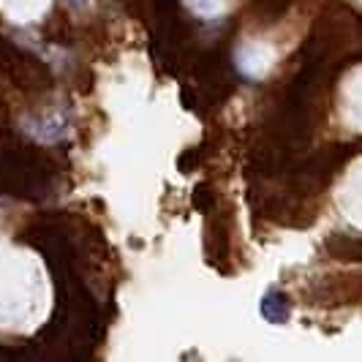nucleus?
<instances>
[{"label": "nucleus", "mask_w": 362, "mask_h": 362, "mask_svg": "<svg viewBox=\"0 0 362 362\" xmlns=\"http://www.w3.org/2000/svg\"><path fill=\"white\" fill-rule=\"evenodd\" d=\"M335 202H338V210L346 223H351L354 229H362V161L346 169Z\"/></svg>", "instance_id": "1"}, {"label": "nucleus", "mask_w": 362, "mask_h": 362, "mask_svg": "<svg viewBox=\"0 0 362 362\" xmlns=\"http://www.w3.org/2000/svg\"><path fill=\"white\" fill-rule=\"evenodd\" d=\"M272 60H275V54H272V49L267 44H248V47H243L240 54H237L240 69L248 74V76H262L272 66Z\"/></svg>", "instance_id": "3"}, {"label": "nucleus", "mask_w": 362, "mask_h": 362, "mask_svg": "<svg viewBox=\"0 0 362 362\" xmlns=\"http://www.w3.org/2000/svg\"><path fill=\"white\" fill-rule=\"evenodd\" d=\"M338 112L346 126L362 134V66L346 74L344 85L338 90Z\"/></svg>", "instance_id": "2"}, {"label": "nucleus", "mask_w": 362, "mask_h": 362, "mask_svg": "<svg viewBox=\"0 0 362 362\" xmlns=\"http://www.w3.org/2000/svg\"><path fill=\"white\" fill-rule=\"evenodd\" d=\"M185 6L202 19H218L226 14L229 0H185Z\"/></svg>", "instance_id": "4"}]
</instances>
